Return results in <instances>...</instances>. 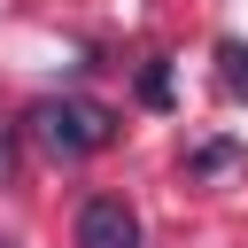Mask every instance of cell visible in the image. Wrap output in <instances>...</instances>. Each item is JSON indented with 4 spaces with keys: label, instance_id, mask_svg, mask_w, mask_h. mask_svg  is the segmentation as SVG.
<instances>
[{
    "label": "cell",
    "instance_id": "1",
    "mask_svg": "<svg viewBox=\"0 0 248 248\" xmlns=\"http://www.w3.org/2000/svg\"><path fill=\"white\" fill-rule=\"evenodd\" d=\"M31 132H39V147H54V155H101V147L116 140V116H108L101 101H39V108H31Z\"/></svg>",
    "mask_w": 248,
    "mask_h": 248
},
{
    "label": "cell",
    "instance_id": "2",
    "mask_svg": "<svg viewBox=\"0 0 248 248\" xmlns=\"http://www.w3.org/2000/svg\"><path fill=\"white\" fill-rule=\"evenodd\" d=\"M78 248H140V217H132V202L93 194V202L78 209Z\"/></svg>",
    "mask_w": 248,
    "mask_h": 248
},
{
    "label": "cell",
    "instance_id": "3",
    "mask_svg": "<svg viewBox=\"0 0 248 248\" xmlns=\"http://www.w3.org/2000/svg\"><path fill=\"white\" fill-rule=\"evenodd\" d=\"M217 62H225V85H232V93H248V46H240V39H225V46H217Z\"/></svg>",
    "mask_w": 248,
    "mask_h": 248
},
{
    "label": "cell",
    "instance_id": "4",
    "mask_svg": "<svg viewBox=\"0 0 248 248\" xmlns=\"http://www.w3.org/2000/svg\"><path fill=\"white\" fill-rule=\"evenodd\" d=\"M0 186H8V132H0Z\"/></svg>",
    "mask_w": 248,
    "mask_h": 248
},
{
    "label": "cell",
    "instance_id": "5",
    "mask_svg": "<svg viewBox=\"0 0 248 248\" xmlns=\"http://www.w3.org/2000/svg\"><path fill=\"white\" fill-rule=\"evenodd\" d=\"M0 248H16V240H0Z\"/></svg>",
    "mask_w": 248,
    "mask_h": 248
}]
</instances>
